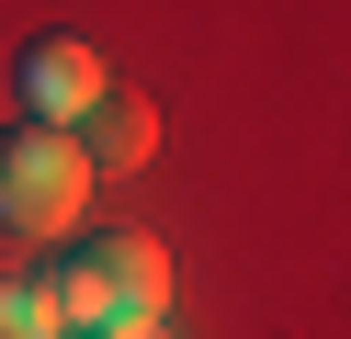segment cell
Returning a JSON list of instances; mask_svg holds the SVG:
<instances>
[{"instance_id": "6da1fadb", "label": "cell", "mask_w": 351, "mask_h": 339, "mask_svg": "<svg viewBox=\"0 0 351 339\" xmlns=\"http://www.w3.org/2000/svg\"><path fill=\"white\" fill-rule=\"evenodd\" d=\"M91 203V158L69 125H12L0 136V226L12 238H69Z\"/></svg>"}, {"instance_id": "3957f363", "label": "cell", "mask_w": 351, "mask_h": 339, "mask_svg": "<svg viewBox=\"0 0 351 339\" xmlns=\"http://www.w3.org/2000/svg\"><path fill=\"white\" fill-rule=\"evenodd\" d=\"M80 271H91V294H102V328H114V316H159V305H170L159 238H102V249H80Z\"/></svg>"}, {"instance_id": "277c9868", "label": "cell", "mask_w": 351, "mask_h": 339, "mask_svg": "<svg viewBox=\"0 0 351 339\" xmlns=\"http://www.w3.org/2000/svg\"><path fill=\"white\" fill-rule=\"evenodd\" d=\"M69 136H80V158H91V170H136V158H147V147H159V113H147V102H136V90H125V79H114V90H102V102H91V113H80V125H69Z\"/></svg>"}, {"instance_id": "8992f818", "label": "cell", "mask_w": 351, "mask_h": 339, "mask_svg": "<svg viewBox=\"0 0 351 339\" xmlns=\"http://www.w3.org/2000/svg\"><path fill=\"white\" fill-rule=\"evenodd\" d=\"M91 339H170V316H114V328H91Z\"/></svg>"}, {"instance_id": "5b68a950", "label": "cell", "mask_w": 351, "mask_h": 339, "mask_svg": "<svg viewBox=\"0 0 351 339\" xmlns=\"http://www.w3.org/2000/svg\"><path fill=\"white\" fill-rule=\"evenodd\" d=\"M0 339H57V316H46V294H34L23 271H0Z\"/></svg>"}, {"instance_id": "7a4b0ae2", "label": "cell", "mask_w": 351, "mask_h": 339, "mask_svg": "<svg viewBox=\"0 0 351 339\" xmlns=\"http://www.w3.org/2000/svg\"><path fill=\"white\" fill-rule=\"evenodd\" d=\"M12 68H23V125H80V113L114 90L102 45H80V34H34Z\"/></svg>"}]
</instances>
